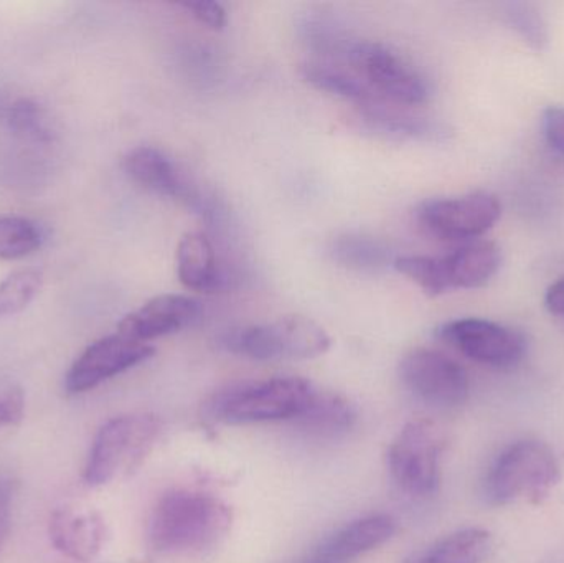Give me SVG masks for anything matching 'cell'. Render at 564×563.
Masks as SVG:
<instances>
[{
  "label": "cell",
  "mask_w": 564,
  "mask_h": 563,
  "mask_svg": "<svg viewBox=\"0 0 564 563\" xmlns=\"http://www.w3.org/2000/svg\"><path fill=\"white\" fill-rule=\"evenodd\" d=\"M401 382L421 402L449 410L469 399V377L463 366L431 349H414L400 362Z\"/></svg>",
  "instance_id": "cell-8"
},
{
  "label": "cell",
  "mask_w": 564,
  "mask_h": 563,
  "mask_svg": "<svg viewBox=\"0 0 564 563\" xmlns=\"http://www.w3.org/2000/svg\"><path fill=\"white\" fill-rule=\"evenodd\" d=\"M330 336L315 321L304 316H285L270 324L245 327L225 337L230 353L260 362L324 356L330 349Z\"/></svg>",
  "instance_id": "cell-5"
},
{
  "label": "cell",
  "mask_w": 564,
  "mask_h": 563,
  "mask_svg": "<svg viewBox=\"0 0 564 563\" xmlns=\"http://www.w3.org/2000/svg\"><path fill=\"white\" fill-rule=\"evenodd\" d=\"M317 387L301 377H273L234 383L212 397L207 412L227 425L294 422Z\"/></svg>",
  "instance_id": "cell-2"
},
{
  "label": "cell",
  "mask_w": 564,
  "mask_h": 563,
  "mask_svg": "<svg viewBox=\"0 0 564 563\" xmlns=\"http://www.w3.org/2000/svg\"><path fill=\"white\" fill-rule=\"evenodd\" d=\"M43 274L36 268L13 271L0 283V317L15 316L30 306L42 290Z\"/></svg>",
  "instance_id": "cell-25"
},
{
  "label": "cell",
  "mask_w": 564,
  "mask_h": 563,
  "mask_svg": "<svg viewBox=\"0 0 564 563\" xmlns=\"http://www.w3.org/2000/svg\"><path fill=\"white\" fill-rule=\"evenodd\" d=\"M301 75L305 82L311 83L321 91L330 93L338 98L350 99L364 106L381 102L380 96L354 72L330 62H307L301 66Z\"/></svg>",
  "instance_id": "cell-21"
},
{
  "label": "cell",
  "mask_w": 564,
  "mask_h": 563,
  "mask_svg": "<svg viewBox=\"0 0 564 563\" xmlns=\"http://www.w3.org/2000/svg\"><path fill=\"white\" fill-rule=\"evenodd\" d=\"M360 121L365 128L377 134L390 136L394 139H413V141H444L449 129L430 119L416 118L406 112L391 111L380 102L364 106Z\"/></svg>",
  "instance_id": "cell-20"
},
{
  "label": "cell",
  "mask_w": 564,
  "mask_h": 563,
  "mask_svg": "<svg viewBox=\"0 0 564 563\" xmlns=\"http://www.w3.org/2000/svg\"><path fill=\"white\" fill-rule=\"evenodd\" d=\"M545 306L550 313L564 316V277L546 291Z\"/></svg>",
  "instance_id": "cell-32"
},
{
  "label": "cell",
  "mask_w": 564,
  "mask_h": 563,
  "mask_svg": "<svg viewBox=\"0 0 564 563\" xmlns=\"http://www.w3.org/2000/svg\"><path fill=\"white\" fill-rule=\"evenodd\" d=\"M330 257L341 267L357 271H377L390 261V250L380 240L364 235H344L330 245Z\"/></svg>",
  "instance_id": "cell-22"
},
{
  "label": "cell",
  "mask_w": 564,
  "mask_h": 563,
  "mask_svg": "<svg viewBox=\"0 0 564 563\" xmlns=\"http://www.w3.org/2000/svg\"><path fill=\"white\" fill-rule=\"evenodd\" d=\"M394 532L397 522L391 516H365L328 535L295 563H354L368 552L387 544Z\"/></svg>",
  "instance_id": "cell-12"
},
{
  "label": "cell",
  "mask_w": 564,
  "mask_h": 563,
  "mask_svg": "<svg viewBox=\"0 0 564 563\" xmlns=\"http://www.w3.org/2000/svg\"><path fill=\"white\" fill-rule=\"evenodd\" d=\"M50 541L56 551L76 562H89L102 551L108 528L98 511L63 506L50 516Z\"/></svg>",
  "instance_id": "cell-14"
},
{
  "label": "cell",
  "mask_w": 564,
  "mask_h": 563,
  "mask_svg": "<svg viewBox=\"0 0 564 563\" xmlns=\"http://www.w3.org/2000/svg\"><path fill=\"white\" fill-rule=\"evenodd\" d=\"M502 263V251L492 241L479 240L440 258L444 288L474 290L489 283Z\"/></svg>",
  "instance_id": "cell-16"
},
{
  "label": "cell",
  "mask_w": 564,
  "mask_h": 563,
  "mask_svg": "<svg viewBox=\"0 0 564 563\" xmlns=\"http://www.w3.org/2000/svg\"><path fill=\"white\" fill-rule=\"evenodd\" d=\"M25 413V396L20 387L0 390V430L19 425Z\"/></svg>",
  "instance_id": "cell-28"
},
{
  "label": "cell",
  "mask_w": 564,
  "mask_h": 563,
  "mask_svg": "<svg viewBox=\"0 0 564 563\" xmlns=\"http://www.w3.org/2000/svg\"><path fill=\"white\" fill-rule=\"evenodd\" d=\"M10 102L12 101H10V99L0 91V121H3V118H6L7 111H9L10 108Z\"/></svg>",
  "instance_id": "cell-33"
},
{
  "label": "cell",
  "mask_w": 564,
  "mask_h": 563,
  "mask_svg": "<svg viewBox=\"0 0 564 563\" xmlns=\"http://www.w3.org/2000/svg\"><path fill=\"white\" fill-rule=\"evenodd\" d=\"M188 13L198 22L212 30H224L227 25V10L217 2H187L182 3Z\"/></svg>",
  "instance_id": "cell-31"
},
{
  "label": "cell",
  "mask_w": 564,
  "mask_h": 563,
  "mask_svg": "<svg viewBox=\"0 0 564 563\" xmlns=\"http://www.w3.org/2000/svg\"><path fill=\"white\" fill-rule=\"evenodd\" d=\"M341 59L380 96L400 105H421L430 95L426 82L403 56L381 43L348 39Z\"/></svg>",
  "instance_id": "cell-7"
},
{
  "label": "cell",
  "mask_w": 564,
  "mask_h": 563,
  "mask_svg": "<svg viewBox=\"0 0 564 563\" xmlns=\"http://www.w3.org/2000/svg\"><path fill=\"white\" fill-rule=\"evenodd\" d=\"M503 20L507 25L512 26L523 42L529 43L533 50L542 52L549 45V26L536 6L529 2H503L500 3Z\"/></svg>",
  "instance_id": "cell-26"
},
{
  "label": "cell",
  "mask_w": 564,
  "mask_h": 563,
  "mask_svg": "<svg viewBox=\"0 0 564 563\" xmlns=\"http://www.w3.org/2000/svg\"><path fill=\"white\" fill-rule=\"evenodd\" d=\"M502 214V205L489 192L424 202L417 220L424 230L443 240H469L489 231Z\"/></svg>",
  "instance_id": "cell-9"
},
{
  "label": "cell",
  "mask_w": 564,
  "mask_h": 563,
  "mask_svg": "<svg viewBox=\"0 0 564 563\" xmlns=\"http://www.w3.org/2000/svg\"><path fill=\"white\" fill-rule=\"evenodd\" d=\"M394 268L408 280L416 283L426 296L436 297L446 293L441 277L440 258L403 257L394 261Z\"/></svg>",
  "instance_id": "cell-27"
},
{
  "label": "cell",
  "mask_w": 564,
  "mask_h": 563,
  "mask_svg": "<svg viewBox=\"0 0 564 563\" xmlns=\"http://www.w3.org/2000/svg\"><path fill=\"white\" fill-rule=\"evenodd\" d=\"M443 450L444 435L436 423L427 419L408 422L388 450V469L394 485L413 498L436 495Z\"/></svg>",
  "instance_id": "cell-6"
},
{
  "label": "cell",
  "mask_w": 564,
  "mask_h": 563,
  "mask_svg": "<svg viewBox=\"0 0 564 563\" xmlns=\"http://www.w3.org/2000/svg\"><path fill=\"white\" fill-rule=\"evenodd\" d=\"M492 548V534L486 529H460L413 552L403 563H484Z\"/></svg>",
  "instance_id": "cell-18"
},
{
  "label": "cell",
  "mask_w": 564,
  "mask_h": 563,
  "mask_svg": "<svg viewBox=\"0 0 564 563\" xmlns=\"http://www.w3.org/2000/svg\"><path fill=\"white\" fill-rule=\"evenodd\" d=\"M200 316V304L181 294H161L122 317L118 333L138 343L171 336L191 326Z\"/></svg>",
  "instance_id": "cell-13"
},
{
  "label": "cell",
  "mask_w": 564,
  "mask_h": 563,
  "mask_svg": "<svg viewBox=\"0 0 564 563\" xmlns=\"http://www.w3.org/2000/svg\"><path fill=\"white\" fill-rule=\"evenodd\" d=\"M122 169L132 182L145 191L202 208L197 192L182 177L174 162L159 149L151 145L131 149L122 159Z\"/></svg>",
  "instance_id": "cell-15"
},
{
  "label": "cell",
  "mask_w": 564,
  "mask_h": 563,
  "mask_svg": "<svg viewBox=\"0 0 564 563\" xmlns=\"http://www.w3.org/2000/svg\"><path fill=\"white\" fill-rule=\"evenodd\" d=\"M562 478L558 459L545 443L523 440L500 453L484 479V498L490 506L516 502L539 505Z\"/></svg>",
  "instance_id": "cell-3"
},
{
  "label": "cell",
  "mask_w": 564,
  "mask_h": 563,
  "mask_svg": "<svg viewBox=\"0 0 564 563\" xmlns=\"http://www.w3.org/2000/svg\"><path fill=\"white\" fill-rule=\"evenodd\" d=\"M161 432V419L152 413H129L108 420L89 448L83 472L86 485L99 488L134 473Z\"/></svg>",
  "instance_id": "cell-4"
},
{
  "label": "cell",
  "mask_w": 564,
  "mask_h": 563,
  "mask_svg": "<svg viewBox=\"0 0 564 563\" xmlns=\"http://www.w3.org/2000/svg\"><path fill=\"white\" fill-rule=\"evenodd\" d=\"M543 136L553 151L564 155V108L549 106L542 116Z\"/></svg>",
  "instance_id": "cell-30"
},
{
  "label": "cell",
  "mask_w": 564,
  "mask_h": 563,
  "mask_svg": "<svg viewBox=\"0 0 564 563\" xmlns=\"http://www.w3.org/2000/svg\"><path fill=\"white\" fill-rule=\"evenodd\" d=\"M43 235L35 221L17 215H0V260H22L42 247Z\"/></svg>",
  "instance_id": "cell-24"
},
{
  "label": "cell",
  "mask_w": 564,
  "mask_h": 563,
  "mask_svg": "<svg viewBox=\"0 0 564 563\" xmlns=\"http://www.w3.org/2000/svg\"><path fill=\"white\" fill-rule=\"evenodd\" d=\"M230 508L202 489L174 488L155 501L148 522V548L158 557H204L230 534Z\"/></svg>",
  "instance_id": "cell-1"
},
{
  "label": "cell",
  "mask_w": 564,
  "mask_h": 563,
  "mask_svg": "<svg viewBox=\"0 0 564 563\" xmlns=\"http://www.w3.org/2000/svg\"><path fill=\"white\" fill-rule=\"evenodd\" d=\"M15 479L7 475H0V552L9 539L10 526H12L13 501H15Z\"/></svg>",
  "instance_id": "cell-29"
},
{
  "label": "cell",
  "mask_w": 564,
  "mask_h": 563,
  "mask_svg": "<svg viewBox=\"0 0 564 563\" xmlns=\"http://www.w3.org/2000/svg\"><path fill=\"white\" fill-rule=\"evenodd\" d=\"M177 274L181 283L188 290H217L220 283L217 255L214 245L202 234H187L177 247Z\"/></svg>",
  "instance_id": "cell-19"
},
{
  "label": "cell",
  "mask_w": 564,
  "mask_h": 563,
  "mask_svg": "<svg viewBox=\"0 0 564 563\" xmlns=\"http://www.w3.org/2000/svg\"><path fill=\"white\" fill-rule=\"evenodd\" d=\"M154 356V347L121 334L101 337L89 344L69 367L65 390L69 396L89 392L106 380L145 362Z\"/></svg>",
  "instance_id": "cell-11"
},
{
  "label": "cell",
  "mask_w": 564,
  "mask_h": 563,
  "mask_svg": "<svg viewBox=\"0 0 564 563\" xmlns=\"http://www.w3.org/2000/svg\"><path fill=\"white\" fill-rule=\"evenodd\" d=\"M357 416V409L347 397L317 389L304 412L292 423L307 435L337 439L354 429Z\"/></svg>",
  "instance_id": "cell-17"
},
{
  "label": "cell",
  "mask_w": 564,
  "mask_h": 563,
  "mask_svg": "<svg viewBox=\"0 0 564 563\" xmlns=\"http://www.w3.org/2000/svg\"><path fill=\"white\" fill-rule=\"evenodd\" d=\"M437 337L474 362L492 367H512L525 356V336L494 321H449L437 329Z\"/></svg>",
  "instance_id": "cell-10"
},
{
  "label": "cell",
  "mask_w": 564,
  "mask_h": 563,
  "mask_svg": "<svg viewBox=\"0 0 564 563\" xmlns=\"http://www.w3.org/2000/svg\"><path fill=\"white\" fill-rule=\"evenodd\" d=\"M2 122L12 134L23 141L35 142V144H48L53 141V129L50 128L48 116L45 109L32 99H13Z\"/></svg>",
  "instance_id": "cell-23"
}]
</instances>
